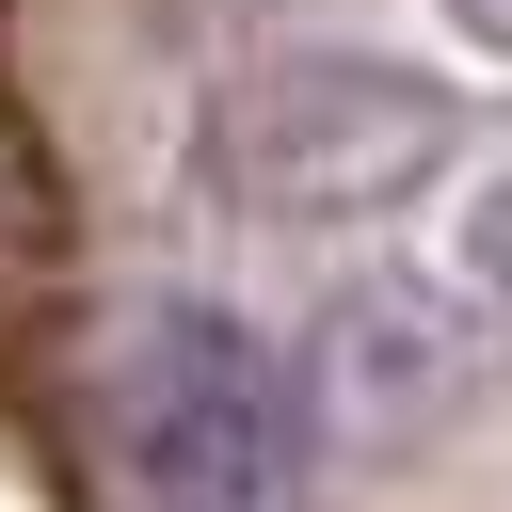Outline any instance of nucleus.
<instances>
[{"mask_svg":"<svg viewBox=\"0 0 512 512\" xmlns=\"http://www.w3.org/2000/svg\"><path fill=\"white\" fill-rule=\"evenodd\" d=\"M464 256H480V288H512V176H496V192L464 208Z\"/></svg>","mask_w":512,"mask_h":512,"instance_id":"nucleus-4","label":"nucleus"},{"mask_svg":"<svg viewBox=\"0 0 512 512\" xmlns=\"http://www.w3.org/2000/svg\"><path fill=\"white\" fill-rule=\"evenodd\" d=\"M464 384H480V352H464V320L432 288H336L320 336H304V368H288V416L336 464H416L464 416Z\"/></svg>","mask_w":512,"mask_h":512,"instance_id":"nucleus-3","label":"nucleus"},{"mask_svg":"<svg viewBox=\"0 0 512 512\" xmlns=\"http://www.w3.org/2000/svg\"><path fill=\"white\" fill-rule=\"evenodd\" d=\"M448 16H464V32H480V48H512V0H448Z\"/></svg>","mask_w":512,"mask_h":512,"instance_id":"nucleus-5","label":"nucleus"},{"mask_svg":"<svg viewBox=\"0 0 512 512\" xmlns=\"http://www.w3.org/2000/svg\"><path fill=\"white\" fill-rule=\"evenodd\" d=\"M288 464H304L288 368L224 304L176 288L112 336V480H128V512H288Z\"/></svg>","mask_w":512,"mask_h":512,"instance_id":"nucleus-2","label":"nucleus"},{"mask_svg":"<svg viewBox=\"0 0 512 512\" xmlns=\"http://www.w3.org/2000/svg\"><path fill=\"white\" fill-rule=\"evenodd\" d=\"M464 144V80L432 64H368V48H304V64H240L208 96V192L256 224H368L400 192H432Z\"/></svg>","mask_w":512,"mask_h":512,"instance_id":"nucleus-1","label":"nucleus"}]
</instances>
